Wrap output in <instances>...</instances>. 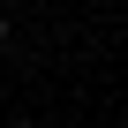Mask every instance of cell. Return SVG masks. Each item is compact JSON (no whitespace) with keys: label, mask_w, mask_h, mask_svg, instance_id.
<instances>
[{"label":"cell","mask_w":128,"mask_h":128,"mask_svg":"<svg viewBox=\"0 0 128 128\" xmlns=\"http://www.w3.org/2000/svg\"><path fill=\"white\" fill-rule=\"evenodd\" d=\"M8 38H15V15H0V45H8Z\"/></svg>","instance_id":"7a4b0ae2"},{"label":"cell","mask_w":128,"mask_h":128,"mask_svg":"<svg viewBox=\"0 0 128 128\" xmlns=\"http://www.w3.org/2000/svg\"><path fill=\"white\" fill-rule=\"evenodd\" d=\"M0 128H38V120H30V113H8V120H0Z\"/></svg>","instance_id":"6da1fadb"},{"label":"cell","mask_w":128,"mask_h":128,"mask_svg":"<svg viewBox=\"0 0 128 128\" xmlns=\"http://www.w3.org/2000/svg\"><path fill=\"white\" fill-rule=\"evenodd\" d=\"M8 8H30V0H0V15H8Z\"/></svg>","instance_id":"3957f363"}]
</instances>
